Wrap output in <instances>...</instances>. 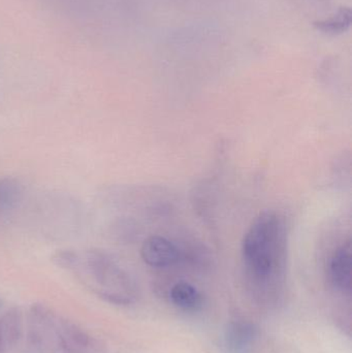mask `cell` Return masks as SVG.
I'll use <instances>...</instances> for the list:
<instances>
[{"label":"cell","mask_w":352,"mask_h":353,"mask_svg":"<svg viewBox=\"0 0 352 353\" xmlns=\"http://www.w3.org/2000/svg\"><path fill=\"white\" fill-rule=\"evenodd\" d=\"M284 219L276 212L260 214L244 236L242 259L253 290L273 294L284 277L287 232Z\"/></svg>","instance_id":"obj_1"},{"label":"cell","mask_w":352,"mask_h":353,"mask_svg":"<svg viewBox=\"0 0 352 353\" xmlns=\"http://www.w3.org/2000/svg\"><path fill=\"white\" fill-rule=\"evenodd\" d=\"M53 261L114 304L128 305L138 296V285L132 276L105 251L60 250L54 254Z\"/></svg>","instance_id":"obj_2"},{"label":"cell","mask_w":352,"mask_h":353,"mask_svg":"<svg viewBox=\"0 0 352 353\" xmlns=\"http://www.w3.org/2000/svg\"><path fill=\"white\" fill-rule=\"evenodd\" d=\"M141 256L150 267L167 268L178 263L181 253L171 241L163 236H153L143 243Z\"/></svg>","instance_id":"obj_3"},{"label":"cell","mask_w":352,"mask_h":353,"mask_svg":"<svg viewBox=\"0 0 352 353\" xmlns=\"http://www.w3.org/2000/svg\"><path fill=\"white\" fill-rule=\"evenodd\" d=\"M329 277L339 292L349 294L352 285V253L351 240L339 246L329 263Z\"/></svg>","instance_id":"obj_4"},{"label":"cell","mask_w":352,"mask_h":353,"mask_svg":"<svg viewBox=\"0 0 352 353\" xmlns=\"http://www.w3.org/2000/svg\"><path fill=\"white\" fill-rule=\"evenodd\" d=\"M256 338V329L247 321H234L225 332V346L229 353H248Z\"/></svg>","instance_id":"obj_5"},{"label":"cell","mask_w":352,"mask_h":353,"mask_svg":"<svg viewBox=\"0 0 352 353\" xmlns=\"http://www.w3.org/2000/svg\"><path fill=\"white\" fill-rule=\"evenodd\" d=\"M172 303L183 311H198L202 307L203 298L198 290L187 282H179L169 292Z\"/></svg>","instance_id":"obj_6"},{"label":"cell","mask_w":352,"mask_h":353,"mask_svg":"<svg viewBox=\"0 0 352 353\" xmlns=\"http://www.w3.org/2000/svg\"><path fill=\"white\" fill-rule=\"evenodd\" d=\"M22 186L12 178L0 179V216L14 209L22 199Z\"/></svg>","instance_id":"obj_7"},{"label":"cell","mask_w":352,"mask_h":353,"mask_svg":"<svg viewBox=\"0 0 352 353\" xmlns=\"http://www.w3.org/2000/svg\"><path fill=\"white\" fill-rule=\"evenodd\" d=\"M351 12L349 8H342L335 16L327 20L318 21L314 23L318 30L328 34H338L346 31L351 26Z\"/></svg>","instance_id":"obj_8"},{"label":"cell","mask_w":352,"mask_h":353,"mask_svg":"<svg viewBox=\"0 0 352 353\" xmlns=\"http://www.w3.org/2000/svg\"><path fill=\"white\" fill-rule=\"evenodd\" d=\"M0 332L6 347L14 345L21 335V319L17 312H8L0 321Z\"/></svg>","instance_id":"obj_9"},{"label":"cell","mask_w":352,"mask_h":353,"mask_svg":"<svg viewBox=\"0 0 352 353\" xmlns=\"http://www.w3.org/2000/svg\"><path fill=\"white\" fill-rule=\"evenodd\" d=\"M6 342H4L3 337H2L1 332H0V353L4 352L6 350Z\"/></svg>","instance_id":"obj_10"}]
</instances>
